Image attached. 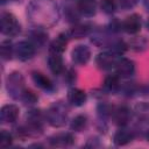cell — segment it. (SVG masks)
Masks as SVG:
<instances>
[{"mask_svg": "<svg viewBox=\"0 0 149 149\" xmlns=\"http://www.w3.org/2000/svg\"><path fill=\"white\" fill-rule=\"evenodd\" d=\"M0 28H1V33L6 36H9V37L17 35L21 30V27H20L17 19L15 17V15H13L9 12H2L1 13Z\"/></svg>", "mask_w": 149, "mask_h": 149, "instance_id": "obj_1", "label": "cell"}, {"mask_svg": "<svg viewBox=\"0 0 149 149\" xmlns=\"http://www.w3.org/2000/svg\"><path fill=\"white\" fill-rule=\"evenodd\" d=\"M47 119L48 122L54 127H59L65 122L66 119V108L62 104H55L52 105L49 111L47 112Z\"/></svg>", "mask_w": 149, "mask_h": 149, "instance_id": "obj_2", "label": "cell"}, {"mask_svg": "<svg viewBox=\"0 0 149 149\" xmlns=\"http://www.w3.org/2000/svg\"><path fill=\"white\" fill-rule=\"evenodd\" d=\"M24 81L19 72H13L7 79V91L13 98H21L24 88Z\"/></svg>", "mask_w": 149, "mask_h": 149, "instance_id": "obj_3", "label": "cell"}, {"mask_svg": "<svg viewBox=\"0 0 149 149\" xmlns=\"http://www.w3.org/2000/svg\"><path fill=\"white\" fill-rule=\"evenodd\" d=\"M14 55L19 61L26 62L35 55V45L30 41H21L14 47Z\"/></svg>", "mask_w": 149, "mask_h": 149, "instance_id": "obj_4", "label": "cell"}, {"mask_svg": "<svg viewBox=\"0 0 149 149\" xmlns=\"http://www.w3.org/2000/svg\"><path fill=\"white\" fill-rule=\"evenodd\" d=\"M118 57L116 54L114 52H108V51H104L100 52L97 57H95V63L98 65L99 69L102 70H109L112 68H115L116 62H118Z\"/></svg>", "mask_w": 149, "mask_h": 149, "instance_id": "obj_5", "label": "cell"}, {"mask_svg": "<svg viewBox=\"0 0 149 149\" xmlns=\"http://www.w3.org/2000/svg\"><path fill=\"white\" fill-rule=\"evenodd\" d=\"M116 74L121 78H128L132 77L135 72V63L128 58H119L115 65Z\"/></svg>", "mask_w": 149, "mask_h": 149, "instance_id": "obj_6", "label": "cell"}, {"mask_svg": "<svg viewBox=\"0 0 149 149\" xmlns=\"http://www.w3.org/2000/svg\"><path fill=\"white\" fill-rule=\"evenodd\" d=\"M72 61L77 65H85L91 58V51L87 45L79 44L72 50Z\"/></svg>", "mask_w": 149, "mask_h": 149, "instance_id": "obj_7", "label": "cell"}, {"mask_svg": "<svg viewBox=\"0 0 149 149\" xmlns=\"http://www.w3.org/2000/svg\"><path fill=\"white\" fill-rule=\"evenodd\" d=\"M121 28L128 34H136L141 30V16L139 14H132L125 19L121 23Z\"/></svg>", "mask_w": 149, "mask_h": 149, "instance_id": "obj_8", "label": "cell"}, {"mask_svg": "<svg viewBox=\"0 0 149 149\" xmlns=\"http://www.w3.org/2000/svg\"><path fill=\"white\" fill-rule=\"evenodd\" d=\"M19 107L16 105H5L0 111V119L3 123H12L17 119Z\"/></svg>", "mask_w": 149, "mask_h": 149, "instance_id": "obj_9", "label": "cell"}, {"mask_svg": "<svg viewBox=\"0 0 149 149\" xmlns=\"http://www.w3.org/2000/svg\"><path fill=\"white\" fill-rule=\"evenodd\" d=\"M27 121H28V128H27V130H29V129H33L35 132H37V130L41 132L42 130L43 118H42V114L40 113V111H37V109L30 111L27 114Z\"/></svg>", "mask_w": 149, "mask_h": 149, "instance_id": "obj_10", "label": "cell"}, {"mask_svg": "<svg viewBox=\"0 0 149 149\" xmlns=\"http://www.w3.org/2000/svg\"><path fill=\"white\" fill-rule=\"evenodd\" d=\"M73 141H74V137L70 133L56 134L49 139V143L54 147H68V146H71Z\"/></svg>", "mask_w": 149, "mask_h": 149, "instance_id": "obj_11", "label": "cell"}, {"mask_svg": "<svg viewBox=\"0 0 149 149\" xmlns=\"http://www.w3.org/2000/svg\"><path fill=\"white\" fill-rule=\"evenodd\" d=\"M48 65L54 74L62 73L64 70V63H63V58L61 57V54L50 52V56L48 57Z\"/></svg>", "mask_w": 149, "mask_h": 149, "instance_id": "obj_12", "label": "cell"}, {"mask_svg": "<svg viewBox=\"0 0 149 149\" xmlns=\"http://www.w3.org/2000/svg\"><path fill=\"white\" fill-rule=\"evenodd\" d=\"M78 10L81 15L91 17L97 12V3L95 0H78L77 2Z\"/></svg>", "mask_w": 149, "mask_h": 149, "instance_id": "obj_13", "label": "cell"}, {"mask_svg": "<svg viewBox=\"0 0 149 149\" xmlns=\"http://www.w3.org/2000/svg\"><path fill=\"white\" fill-rule=\"evenodd\" d=\"M68 100L73 106H83L86 102V93L80 88H71L68 92Z\"/></svg>", "mask_w": 149, "mask_h": 149, "instance_id": "obj_14", "label": "cell"}, {"mask_svg": "<svg viewBox=\"0 0 149 149\" xmlns=\"http://www.w3.org/2000/svg\"><path fill=\"white\" fill-rule=\"evenodd\" d=\"M134 139V134L125 128H120L113 136V142L115 146H126L128 143H130Z\"/></svg>", "mask_w": 149, "mask_h": 149, "instance_id": "obj_15", "label": "cell"}, {"mask_svg": "<svg viewBox=\"0 0 149 149\" xmlns=\"http://www.w3.org/2000/svg\"><path fill=\"white\" fill-rule=\"evenodd\" d=\"M68 44V35L65 33L59 34L50 44V52H56V54H62L66 49Z\"/></svg>", "mask_w": 149, "mask_h": 149, "instance_id": "obj_16", "label": "cell"}, {"mask_svg": "<svg viewBox=\"0 0 149 149\" xmlns=\"http://www.w3.org/2000/svg\"><path fill=\"white\" fill-rule=\"evenodd\" d=\"M31 78H33L34 83L36 84V86H38V87L42 88V90L50 91V90H52V87H54L51 80H50L45 74H43V73H41V72L34 71V72L31 73Z\"/></svg>", "mask_w": 149, "mask_h": 149, "instance_id": "obj_17", "label": "cell"}, {"mask_svg": "<svg viewBox=\"0 0 149 149\" xmlns=\"http://www.w3.org/2000/svg\"><path fill=\"white\" fill-rule=\"evenodd\" d=\"M129 116H130V111L126 106L118 107L113 112V119H114V122L118 126H125L128 122Z\"/></svg>", "mask_w": 149, "mask_h": 149, "instance_id": "obj_18", "label": "cell"}, {"mask_svg": "<svg viewBox=\"0 0 149 149\" xmlns=\"http://www.w3.org/2000/svg\"><path fill=\"white\" fill-rule=\"evenodd\" d=\"M90 30H91L90 24H87V23H77L71 28L69 35L73 38H81L84 36H86L90 33Z\"/></svg>", "mask_w": 149, "mask_h": 149, "instance_id": "obj_19", "label": "cell"}, {"mask_svg": "<svg viewBox=\"0 0 149 149\" xmlns=\"http://www.w3.org/2000/svg\"><path fill=\"white\" fill-rule=\"evenodd\" d=\"M47 41V34L41 29L36 28L30 33V42L36 47V45H42Z\"/></svg>", "mask_w": 149, "mask_h": 149, "instance_id": "obj_20", "label": "cell"}, {"mask_svg": "<svg viewBox=\"0 0 149 149\" xmlns=\"http://www.w3.org/2000/svg\"><path fill=\"white\" fill-rule=\"evenodd\" d=\"M86 123H87L86 116L80 114V115H77V116L73 118V120L71 121L70 128H71L72 130H74V132H80V130H83V129L85 128Z\"/></svg>", "mask_w": 149, "mask_h": 149, "instance_id": "obj_21", "label": "cell"}, {"mask_svg": "<svg viewBox=\"0 0 149 149\" xmlns=\"http://www.w3.org/2000/svg\"><path fill=\"white\" fill-rule=\"evenodd\" d=\"M119 76L118 74H109L104 80V86L108 91H115L119 87Z\"/></svg>", "mask_w": 149, "mask_h": 149, "instance_id": "obj_22", "label": "cell"}, {"mask_svg": "<svg viewBox=\"0 0 149 149\" xmlns=\"http://www.w3.org/2000/svg\"><path fill=\"white\" fill-rule=\"evenodd\" d=\"M1 57L5 61H9L14 54V47L9 41H3L1 43Z\"/></svg>", "mask_w": 149, "mask_h": 149, "instance_id": "obj_23", "label": "cell"}, {"mask_svg": "<svg viewBox=\"0 0 149 149\" xmlns=\"http://www.w3.org/2000/svg\"><path fill=\"white\" fill-rule=\"evenodd\" d=\"M100 8L105 14H113L116 9V0H101Z\"/></svg>", "mask_w": 149, "mask_h": 149, "instance_id": "obj_24", "label": "cell"}, {"mask_svg": "<svg viewBox=\"0 0 149 149\" xmlns=\"http://www.w3.org/2000/svg\"><path fill=\"white\" fill-rule=\"evenodd\" d=\"M147 45H148V42H147V40L143 38V37H135V38L130 42V47H132L134 50H136V51H140V50L146 49Z\"/></svg>", "mask_w": 149, "mask_h": 149, "instance_id": "obj_25", "label": "cell"}, {"mask_svg": "<svg viewBox=\"0 0 149 149\" xmlns=\"http://www.w3.org/2000/svg\"><path fill=\"white\" fill-rule=\"evenodd\" d=\"M21 100H22L24 104L31 105V104H35V102L37 101V97H36L31 91L24 90L23 93H22V95H21Z\"/></svg>", "mask_w": 149, "mask_h": 149, "instance_id": "obj_26", "label": "cell"}, {"mask_svg": "<svg viewBox=\"0 0 149 149\" xmlns=\"http://www.w3.org/2000/svg\"><path fill=\"white\" fill-rule=\"evenodd\" d=\"M12 141H13L12 134L7 130H2L0 134V146L1 147H8L12 144Z\"/></svg>", "mask_w": 149, "mask_h": 149, "instance_id": "obj_27", "label": "cell"}, {"mask_svg": "<svg viewBox=\"0 0 149 149\" xmlns=\"http://www.w3.org/2000/svg\"><path fill=\"white\" fill-rule=\"evenodd\" d=\"M137 1L139 0H119L120 6L123 9H130V8H133L137 3Z\"/></svg>", "mask_w": 149, "mask_h": 149, "instance_id": "obj_28", "label": "cell"}, {"mask_svg": "<svg viewBox=\"0 0 149 149\" xmlns=\"http://www.w3.org/2000/svg\"><path fill=\"white\" fill-rule=\"evenodd\" d=\"M65 79H66L69 83H73V81H74V79H76V71H73L72 69L68 70L66 76H65Z\"/></svg>", "mask_w": 149, "mask_h": 149, "instance_id": "obj_29", "label": "cell"}, {"mask_svg": "<svg viewBox=\"0 0 149 149\" xmlns=\"http://www.w3.org/2000/svg\"><path fill=\"white\" fill-rule=\"evenodd\" d=\"M146 139L149 141V130H148V132H147V134H146Z\"/></svg>", "mask_w": 149, "mask_h": 149, "instance_id": "obj_30", "label": "cell"}, {"mask_svg": "<svg viewBox=\"0 0 149 149\" xmlns=\"http://www.w3.org/2000/svg\"><path fill=\"white\" fill-rule=\"evenodd\" d=\"M146 24H147V28H148V30H149V17H148V20H147V23H146Z\"/></svg>", "mask_w": 149, "mask_h": 149, "instance_id": "obj_31", "label": "cell"}, {"mask_svg": "<svg viewBox=\"0 0 149 149\" xmlns=\"http://www.w3.org/2000/svg\"><path fill=\"white\" fill-rule=\"evenodd\" d=\"M8 0H1V3H5V2H7Z\"/></svg>", "mask_w": 149, "mask_h": 149, "instance_id": "obj_32", "label": "cell"}]
</instances>
